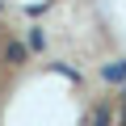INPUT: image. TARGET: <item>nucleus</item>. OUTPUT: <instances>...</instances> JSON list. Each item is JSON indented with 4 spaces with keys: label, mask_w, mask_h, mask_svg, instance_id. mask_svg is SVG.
Returning <instances> with one entry per match:
<instances>
[{
    "label": "nucleus",
    "mask_w": 126,
    "mask_h": 126,
    "mask_svg": "<svg viewBox=\"0 0 126 126\" xmlns=\"http://www.w3.org/2000/svg\"><path fill=\"white\" fill-rule=\"evenodd\" d=\"M101 80H105V84H122V80H126V59L105 63V67H101Z\"/></svg>",
    "instance_id": "1"
},
{
    "label": "nucleus",
    "mask_w": 126,
    "mask_h": 126,
    "mask_svg": "<svg viewBox=\"0 0 126 126\" xmlns=\"http://www.w3.org/2000/svg\"><path fill=\"white\" fill-rule=\"evenodd\" d=\"M4 55H9V63H25V55H30V50H25L21 42H9V50H4Z\"/></svg>",
    "instance_id": "2"
},
{
    "label": "nucleus",
    "mask_w": 126,
    "mask_h": 126,
    "mask_svg": "<svg viewBox=\"0 0 126 126\" xmlns=\"http://www.w3.org/2000/svg\"><path fill=\"white\" fill-rule=\"evenodd\" d=\"M93 126H109V109H105V105L93 109Z\"/></svg>",
    "instance_id": "3"
},
{
    "label": "nucleus",
    "mask_w": 126,
    "mask_h": 126,
    "mask_svg": "<svg viewBox=\"0 0 126 126\" xmlns=\"http://www.w3.org/2000/svg\"><path fill=\"white\" fill-rule=\"evenodd\" d=\"M30 46H34V50H42V46H46V38H42V30H30Z\"/></svg>",
    "instance_id": "4"
},
{
    "label": "nucleus",
    "mask_w": 126,
    "mask_h": 126,
    "mask_svg": "<svg viewBox=\"0 0 126 126\" xmlns=\"http://www.w3.org/2000/svg\"><path fill=\"white\" fill-rule=\"evenodd\" d=\"M122 105H126V93H122Z\"/></svg>",
    "instance_id": "5"
}]
</instances>
